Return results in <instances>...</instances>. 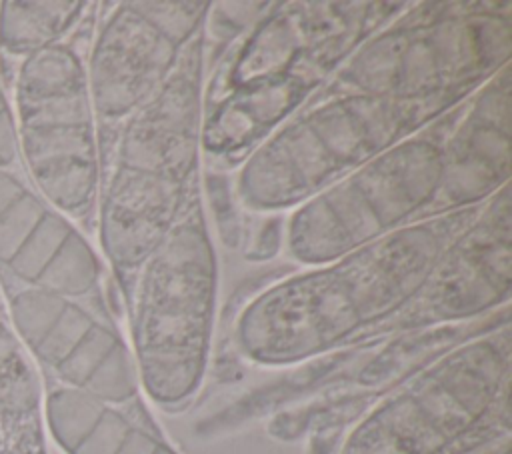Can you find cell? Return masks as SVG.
I'll return each instance as SVG.
<instances>
[{"instance_id": "obj_1", "label": "cell", "mask_w": 512, "mask_h": 454, "mask_svg": "<svg viewBox=\"0 0 512 454\" xmlns=\"http://www.w3.org/2000/svg\"><path fill=\"white\" fill-rule=\"evenodd\" d=\"M480 206L408 224L330 262L300 266L258 286L230 326L236 354L256 368L290 370L412 334L410 310L428 274Z\"/></svg>"}, {"instance_id": "obj_2", "label": "cell", "mask_w": 512, "mask_h": 454, "mask_svg": "<svg viewBox=\"0 0 512 454\" xmlns=\"http://www.w3.org/2000/svg\"><path fill=\"white\" fill-rule=\"evenodd\" d=\"M408 2H262L206 56L202 162L234 170Z\"/></svg>"}, {"instance_id": "obj_3", "label": "cell", "mask_w": 512, "mask_h": 454, "mask_svg": "<svg viewBox=\"0 0 512 454\" xmlns=\"http://www.w3.org/2000/svg\"><path fill=\"white\" fill-rule=\"evenodd\" d=\"M510 308L382 388L332 454H510Z\"/></svg>"}, {"instance_id": "obj_4", "label": "cell", "mask_w": 512, "mask_h": 454, "mask_svg": "<svg viewBox=\"0 0 512 454\" xmlns=\"http://www.w3.org/2000/svg\"><path fill=\"white\" fill-rule=\"evenodd\" d=\"M204 30L168 80L116 130L100 184V250L122 296L202 182Z\"/></svg>"}, {"instance_id": "obj_5", "label": "cell", "mask_w": 512, "mask_h": 454, "mask_svg": "<svg viewBox=\"0 0 512 454\" xmlns=\"http://www.w3.org/2000/svg\"><path fill=\"white\" fill-rule=\"evenodd\" d=\"M122 298L144 398L168 414L186 412L210 372L220 300L218 252L202 182Z\"/></svg>"}, {"instance_id": "obj_6", "label": "cell", "mask_w": 512, "mask_h": 454, "mask_svg": "<svg viewBox=\"0 0 512 454\" xmlns=\"http://www.w3.org/2000/svg\"><path fill=\"white\" fill-rule=\"evenodd\" d=\"M458 104L318 90L234 168V202L256 216L290 212Z\"/></svg>"}, {"instance_id": "obj_7", "label": "cell", "mask_w": 512, "mask_h": 454, "mask_svg": "<svg viewBox=\"0 0 512 454\" xmlns=\"http://www.w3.org/2000/svg\"><path fill=\"white\" fill-rule=\"evenodd\" d=\"M510 8V2L406 4L320 90L462 102L510 64Z\"/></svg>"}, {"instance_id": "obj_8", "label": "cell", "mask_w": 512, "mask_h": 454, "mask_svg": "<svg viewBox=\"0 0 512 454\" xmlns=\"http://www.w3.org/2000/svg\"><path fill=\"white\" fill-rule=\"evenodd\" d=\"M460 104L292 208L284 218L286 256L298 266L324 264L408 224L450 214L448 136Z\"/></svg>"}, {"instance_id": "obj_9", "label": "cell", "mask_w": 512, "mask_h": 454, "mask_svg": "<svg viewBox=\"0 0 512 454\" xmlns=\"http://www.w3.org/2000/svg\"><path fill=\"white\" fill-rule=\"evenodd\" d=\"M14 130L18 154L42 198L70 220L92 218L102 184L98 118L86 60L68 42L24 58Z\"/></svg>"}, {"instance_id": "obj_10", "label": "cell", "mask_w": 512, "mask_h": 454, "mask_svg": "<svg viewBox=\"0 0 512 454\" xmlns=\"http://www.w3.org/2000/svg\"><path fill=\"white\" fill-rule=\"evenodd\" d=\"M86 60L98 122L120 128L168 80L212 2L108 4Z\"/></svg>"}, {"instance_id": "obj_11", "label": "cell", "mask_w": 512, "mask_h": 454, "mask_svg": "<svg viewBox=\"0 0 512 454\" xmlns=\"http://www.w3.org/2000/svg\"><path fill=\"white\" fill-rule=\"evenodd\" d=\"M16 336L62 386L106 402L142 394L126 336L104 310L78 298L24 288L10 300Z\"/></svg>"}, {"instance_id": "obj_12", "label": "cell", "mask_w": 512, "mask_h": 454, "mask_svg": "<svg viewBox=\"0 0 512 454\" xmlns=\"http://www.w3.org/2000/svg\"><path fill=\"white\" fill-rule=\"evenodd\" d=\"M510 220L508 182L436 260L410 310L412 332L472 324L510 306Z\"/></svg>"}, {"instance_id": "obj_13", "label": "cell", "mask_w": 512, "mask_h": 454, "mask_svg": "<svg viewBox=\"0 0 512 454\" xmlns=\"http://www.w3.org/2000/svg\"><path fill=\"white\" fill-rule=\"evenodd\" d=\"M0 264L28 284L70 298L98 292L102 264L70 218L0 168Z\"/></svg>"}, {"instance_id": "obj_14", "label": "cell", "mask_w": 512, "mask_h": 454, "mask_svg": "<svg viewBox=\"0 0 512 454\" xmlns=\"http://www.w3.org/2000/svg\"><path fill=\"white\" fill-rule=\"evenodd\" d=\"M508 182L510 64L492 74L458 108L448 136V210L480 206Z\"/></svg>"}, {"instance_id": "obj_15", "label": "cell", "mask_w": 512, "mask_h": 454, "mask_svg": "<svg viewBox=\"0 0 512 454\" xmlns=\"http://www.w3.org/2000/svg\"><path fill=\"white\" fill-rule=\"evenodd\" d=\"M46 426L64 454H180L138 396L106 402L58 386L44 402Z\"/></svg>"}, {"instance_id": "obj_16", "label": "cell", "mask_w": 512, "mask_h": 454, "mask_svg": "<svg viewBox=\"0 0 512 454\" xmlns=\"http://www.w3.org/2000/svg\"><path fill=\"white\" fill-rule=\"evenodd\" d=\"M90 8L88 2H2L0 48L30 56L72 32Z\"/></svg>"}, {"instance_id": "obj_17", "label": "cell", "mask_w": 512, "mask_h": 454, "mask_svg": "<svg viewBox=\"0 0 512 454\" xmlns=\"http://www.w3.org/2000/svg\"><path fill=\"white\" fill-rule=\"evenodd\" d=\"M40 384L26 350L0 320V416L22 418L38 410Z\"/></svg>"}, {"instance_id": "obj_18", "label": "cell", "mask_w": 512, "mask_h": 454, "mask_svg": "<svg viewBox=\"0 0 512 454\" xmlns=\"http://www.w3.org/2000/svg\"><path fill=\"white\" fill-rule=\"evenodd\" d=\"M18 156L14 116L6 104L4 92L0 88V168H8Z\"/></svg>"}, {"instance_id": "obj_19", "label": "cell", "mask_w": 512, "mask_h": 454, "mask_svg": "<svg viewBox=\"0 0 512 454\" xmlns=\"http://www.w3.org/2000/svg\"><path fill=\"white\" fill-rule=\"evenodd\" d=\"M0 454H4V442H2V434H0Z\"/></svg>"}]
</instances>
